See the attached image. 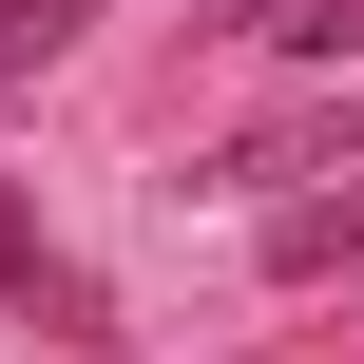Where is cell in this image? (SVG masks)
<instances>
[{
  "label": "cell",
  "mask_w": 364,
  "mask_h": 364,
  "mask_svg": "<svg viewBox=\"0 0 364 364\" xmlns=\"http://www.w3.org/2000/svg\"><path fill=\"white\" fill-rule=\"evenodd\" d=\"M230 38H269V58H346V77H364V0H230Z\"/></svg>",
  "instance_id": "7a4b0ae2"
},
{
  "label": "cell",
  "mask_w": 364,
  "mask_h": 364,
  "mask_svg": "<svg viewBox=\"0 0 364 364\" xmlns=\"http://www.w3.org/2000/svg\"><path fill=\"white\" fill-rule=\"evenodd\" d=\"M211 173H230V192H269V211H288V192H326V173H364V96H307V115H269V134H230Z\"/></svg>",
  "instance_id": "6da1fadb"
},
{
  "label": "cell",
  "mask_w": 364,
  "mask_h": 364,
  "mask_svg": "<svg viewBox=\"0 0 364 364\" xmlns=\"http://www.w3.org/2000/svg\"><path fill=\"white\" fill-rule=\"evenodd\" d=\"M269 269H364V211L346 192H288V211H269Z\"/></svg>",
  "instance_id": "3957f363"
},
{
  "label": "cell",
  "mask_w": 364,
  "mask_h": 364,
  "mask_svg": "<svg viewBox=\"0 0 364 364\" xmlns=\"http://www.w3.org/2000/svg\"><path fill=\"white\" fill-rule=\"evenodd\" d=\"M77 19H96V0H0V96H19V77H58V58H77Z\"/></svg>",
  "instance_id": "277c9868"
}]
</instances>
